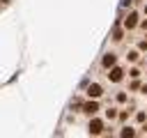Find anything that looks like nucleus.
<instances>
[{"label":"nucleus","instance_id":"15","mask_svg":"<svg viewBox=\"0 0 147 138\" xmlns=\"http://www.w3.org/2000/svg\"><path fill=\"white\" fill-rule=\"evenodd\" d=\"M138 28H140V30H145V32H147V18H140V21H138Z\"/></svg>","mask_w":147,"mask_h":138},{"label":"nucleus","instance_id":"1","mask_svg":"<svg viewBox=\"0 0 147 138\" xmlns=\"http://www.w3.org/2000/svg\"><path fill=\"white\" fill-rule=\"evenodd\" d=\"M87 131H90L92 136H103V131H106V120L92 115V117H90V124H87Z\"/></svg>","mask_w":147,"mask_h":138},{"label":"nucleus","instance_id":"7","mask_svg":"<svg viewBox=\"0 0 147 138\" xmlns=\"http://www.w3.org/2000/svg\"><path fill=\"white\" fill-rule=\"evenodd\" d=\"M124 34H126V30L122 28V23H117V25L113 28V41H122V39H124Z\"/></svg>","mask_w":147,"mask_h":138},{"label":"nucleus","instance_id":"13","mask_svg":"<svg viewBox=\"0 0 147 138\" xmlns=\"http://www.w3.org/2000/svg\"><path fill=\"white\" fill-rule=\"evenodd\" d=\"M145 120H147V113H145V110H136V122H138V124H142Z\"/></svg>","mask_w":147,"mask_h":138},{"label":"nucleus","instance_id":"6","mask_svg":"<svg viewBox=\"0 0 147 138\" xmlns=\"http://www.w3.org/2000/svg\"><path fill=\"white\" fill-rule=\"evenodd\" d=\"M117 64V53H113V51H108V53H103V57H101V67L108 71L110 67H115Z\"/></svg>","mask_w":147,"mask_h":138},{"label":"nucleus","instance_id":"9","mask_svg":"<svg viewBox=\"0 0 147 138\" xmlns=\"http://www.w3.org/2000/svg\"><path fill=\"white\" fill-rule=\"evenodd\" d=\"M140 55H142V53H140V51H138V48H131V51H129V53H126V60H129V62H131V64H136V62H138V60H140Z\"/></svg>","mask_w":147,"mask_h":138},{"label":"nucleus","instance_id":"10","mask_svg":"<svg viewBox=\"0 0 147 138\" xmlns=\"http://www.w3.org/2000/svg\"><path fill=\"white\" fill-rule=\"evenodd\" d=\"M119 136H122V138H131V136H138V131H136L133 126H122Z\"/></svg>","mask_w":147,"mask_h":138},{"label":"nucleus","instance_id":"4","mask_svg":"<svg viewBox=\"0 0 147 138\" xmlns=\"http://www.w3.org/2000/svg\"><path fill=\"white\" fill-rule=\"evenodd\" d=\"M85 94H87V99H101L106 94V90H103L101 83H87L85 85Z\"/></svg>","mask_w":147,"mask_h":138},{"label":"nucleus","instance_id":"17","mask_svg":"<svg viewBox=\"0 0 147 138\" xmlns=\"http://www.w3.org/2000/svg\"><path fill=\"white\" fill-rule=\"evenodd\" d=\"M142 14H145V16H147V5H145V7H142Z\"/></svg>","mask_w":147,"mask_h":138},{"label":"nucleus","instance_id":"16","mask_svg":"<svg viewBox=\"0 0 147 138\" xmlns=\"http://www.w3.org/2000/svg\"><path fill=\"white\" fill-rule=\"evenodd\" d=\"M140 94H147V85H140Z\"/></svg>","mask_w":147,"mask_h":138},{"label":"nucleus","instance_id":"12","mask_svg":"<svg viewBox=\"0 0 147 138\" xmlns=\"http://www.w3.org/2000/svg\"><path fill=\"white\" fill-rule=\"evenodd\" d=\"M115 101H117V103H126V101H129V94H126V92H117V94H115Z\"/></svg>","mask_w":147,"mask_h":138},{"label":"nucleus","instance_id":"2","mask_svg":"<svg viewBox=\"0 0 147 138\" xmlns=\"http://www.w3.org/2000/svg\"><path fill=\"white\" fill-rule=\"evenodd\" d=\"M138 21H140V14L136 12V9H131L129 14H124V18H122V28L129 32V30H136L138 28Z\"/></svg>","mask_w":147,"mask_h":138},{"label":"nucleus","instance_id":"11","mask_svg":"<svg viewBox=\"0 0 147 138\" xmlns=\"http://www.w3.org/2000/svg\"><path fill=\"white\" fill-rule=\"evenodd\" d=\"M140 76H142L140 67H131V69H129V78H140Z\"/></svg>","mask_w":147,"mask_h":138},{"label":"nucleus","instance_id":"18","mask_svg":"<svg viewBox=\"0 0 147 138\" xmlns=\"http://www.w3.org/2000/svg\"><path fill=\"white\" fill-rule=\"evenodd\" d=\"M0 2H2V5H9V2H11V0H0Z\"/></svg>","mask_w":147,"mask_h":138},{"label":"nucleus","instance_id":"3","mask_svg":"<svg viewBox=\"0 0 147 138\" xmlns=\"http://www.w3.org/2000/svg\"><path fill=\"white\" fill-rule=\"evenodd\" d=\"M106 78H108L110 83H122V80L126 78V69H124V67H119V64H115V67H110V69H108Z\"/></svg>","mask_w":147,"mask_h":138},{"label":"nucleus","instance_id":"19","mask_svg":"<svg viewBox=\"0 0 147 138\" xmlns=\"http://www.w3.org/2000/svg\"><path fill=\"white\" fill-rule=\"evenodd\" d=\"M2 7H5V5H2V2H0V12H2Z\"/></svg>","mask_w":147,"mask_h":138},{"label":"nucleus","instance_id":"5","mask_svg":"<svg viewBox=\"0 0 147 138\" xmlns=\"http://www.w3.org/2000/svg\"><path fill=\"white\" fill-rule=\"evenodd\" d=\"M80 110L85 113V115H96L99 110H101V106H99V99H87V101H83V106H80Z\"/></svg>","mask_w":147,"mask_h":138},{"label":"nucleus","instance_id":"8","mask_svg":"<svg viewBox=\"0 0 147 138\" xmlns=\"http://www.w3.org/2000/svg\"><path fill=\"white\" fill-rule=\"evenodd\" d=\"M117 113H119V108H115V106H110V108H106V113H103V120H108V122H113V120H117Z\"/></svg>","mask_w":147,"mask_h":138},{"label":"nucleus","instance_id":"14","mask_svg":"<svg viewBox=\"0 0 147 138\" xmlns=\"http://www.w3.org/2000/svg\"><path fill=\"white\" fill-rule=\"evenodd\" d=\"M136 48H138L140 53H147V37H142V39L138 41V46H136Z\"/></svg>","mask_w":147,"mask_h":138}]
</instances>
